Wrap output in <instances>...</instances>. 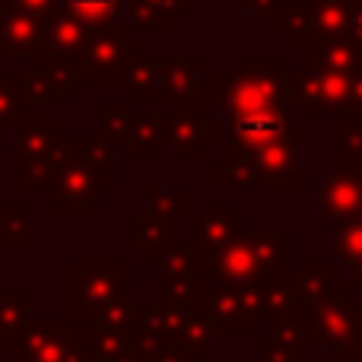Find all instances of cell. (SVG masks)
<instances>
[{"instance_id":"1f68e13d","label":"cell","mask_w":362,"mask_h":362,"mask_svg":"<svg viewBox=\"0 0 362 362\" xmlns=\"http://www.w3.org/2000/svg\"><path fill=\"white\" fill-rule=\"evenodd\" d=\"M29 204L4 200L0 204V248H25L29 245Z\"/></svg>"},{"instance_id":"f35d334b","label":"cell","mask_w":362,"mask_h":362,"mask_svg":"<svg viewBox=\"0 0 362 362\" xmlns=\"http://www.w3.org/2000/svg\"><path fill=\"white\" fill-rule=\"evenodd\" d=\"M331 163L334 165H362V121H346L331 134Z\"/></svg>"},{"instance_id":"f6af8a7d","label":"cell","mask_w":362,"mask_h":362,"mask_svg":"<svg viewBox=\"0 0 362 362\" xmlns=\"http://www.w3.org/2000/svg\"><path fill=\"white\" fill-rule=\"evenodd\" d=\"M346 121H362V64L353 70V93H350V108H346Z\"/></svg>"},{"instance_id":"44dd1931","label":"cell","mask_w":362,"mask_h":362,"mask_svg":"<svg viewBox=\"0 0 362 362\" xmlns=\"http://www.w3.org/2000/svg\"><path fill=\"white\" fill-rule=\"evenodd\" d=\"M251 251H255L261 280H276V276L289 274V232H248Z\"/></svg>"},{"instance_id":"74e56055","label":"cell","mask_w":362,"mask_h":362,"mask_svg":"<svg viewBox=\"0 0 362 362\" xmlns=\"http://www.w3.org/2000/svg\"><path fill=\"white\" fill-rule=\"evenodd\" d=\"M213 337H216V327H213L210 321H206L204 315L197 312V315H191V321L185 325V331H181L178 344L172 346V350H178L181 356H187L191 362H197L213 346Z\"/></svg>"},{"instance_id":"8992f818","label":"cell","mask_w":362,"mask_h":362,"mask_svg":"<svg viewBox=\"0 0 362 362\" xmlns=\"http://www.w3.org/2000/svg\"><path fill=\"white\" fill-rule=\"evenodd\" d=\"M308 318L318 325L325 344L331 346L334 362H359L362 359V308L350 302L344 286H334L321 302L308 308Z\"/></svg>"},{"instance_id":"5bb4252c","label":"cell","mask_w":362,"mask_h":362,"mask_svg":"<svg viewBox=\"0 0 362 362\" xmlns=\"http://www.w3.org/2000/svg\"><path fill=\"white\" fill-rule=\"evenodd\" d=\"M261 315L267 325L305 315V296H302L299 274H283L276 280H261Z\"/></svg>"},{"instance_id":"e575fe53","label":"cell","mask_w":362,"mask_h":362,"mask_svg":"<svg viewBox=\"0 0 362 362\" xmlns=\"http://www.w3.org/2000/svg\"><path fill=\"white\" fill-rule=\"evenodd\" d=\"M127 99L131 102H159V61L156 57H140L127 76Z\"/></svg>"},{"instance_id":"7a4b0ae2","label":"cell","mask_w":362,"mask_h":362,"mask_svg":"<svg viewBox=\"0 0 362 362\" xmlns=\"http://www.w3.org/2000/svg\"><path fill=\"white\" fill-rule=\"evenodd\" d=\"M16 134L19 137L13 146V185H16V191H25V187L42 191L45 185H51L61 175L76 140L74 134L61 131L54 115H29Z\"/></svg>"},{"instance_id":"3957f363","label":"cell","mask_w":362,"mask_h":362,"mask_svg":"<svg viewBox=\"0 0 362 362\" xmlns=\"http://www.w3.org/2000/svg\"><path fill=\"white\" fill-rule=\"evenodd\" d=\"M146 57V48L131 38V29L105 23L95 25L89 45L83 48L76 64V89H121L127 86L134 64Z\"/></svg>"},{"instance_id":"277c9868","label":"cell","mask_w":362,"mask_h":362,"mask_svg":"<svg viewBox=\"0 0 362 362\" xmlns=\"http://www.w3.org/2000/svg\"><path fill=\"white\" fill-rule=\"evenodd\" d=\"M115 302H131V264L121 261H70V318L89 321Z\"/></svg>"},{"instance_id":"d6a6232c","label":"cell","mask_w":362,"mask_h":362,"mask_svg":"<svg viewBox=\"0 0 362 362\" xmlns=\"http://www.w3.org/2000/svg\"><path fill=\"white\" fill-rule=\"evenodd\" d=\"M331 255L334 261L346 264L350 270L362 264V213L353 219H344V223H334Z\"/></svg>"},{"instance_id":"4dcf8cb0","label":"cell","mask_w":362,"mask_h":362,"mask_svg":"<svg viewBox=\"0 0 362 362\" xmlns=\"http://www.w3.org/2000/svg\"><path fill=\"white\" fill-rule=\"evenodd\" d=\"M276 29L286 32V38L293 45H305L312 35V4L308 0H283L274 13Z\"/></svg>"},{"instance_id":"ffe728a7","label":"cell","mask_w":362,"mask_h":362,"mask_svg":"<svg viewBox=\"0 0 362 362\" xmlns=\"http://www.w3.org/2000/svg\"><path fill=\"white\" fill-rule=\"evenodd\" d=\"M216 283L219 286H251V283H261V270H257V261H255V251H251V242H248V232L238 235L229 248L223 251L216 264Z\"/></svg>"},{"instance_id":"bcb514c9","label":"cell","mask_w":362,"mask_h":362,"mask_svg":"<svg viewBox=\"0 0 362 362\" xmlns=\"http://www.w3.org/2000/svg\"><path fill=\"white\" fill-rule=\"evenodd\" d=\"M346 38L362 51V0H353V16H350V32H346Z\"/></svg>"},{"instance_id":"d6986e66","label":"cell","mask_w":362,"mask_h":362,"mask_svg":"<svg viewBox=\"0 0 362 362\" xmlns=\"http://www.w3.org/2000/svg\"><path fill=\"white\" fill-rule=\"evenodd\" d=\"M29 105H32L29 74L4 70L0 74V134L19 131V124L32 115Z\"/></svg>"},{"instance_id":"60d3db41","label":"cell","mask_w":362,"mask_h":362,"mask_svg":"<svg viewBox=\"0 0 362 362\" xmlns=\"http://www.w3.org/2000/svg\"><path fill=\"white\" fill-rule=\"evenodd\" d=\"M159 276L163 280H206L187 245H175V248L165 251V257L159 261Z\"/></svg>"},{"instance_id":"5b68a950","label":"cell","mask_w":362,"mask_h":362,"mask_svg":"<svg viewBox=\"0 0 362 362\" xmlns=\"http://www.w3.org/2000/svg\"><path fill=\"white\" fill-rule=\"evenodd\" d=\"M245 232H248V223L245 216L232 213L229 200H206L200 204L197 216L185 219V245L194 251L197 267L206 280H216V264L223 251Z\"/></svg>"},{"instance_id":"f1b7e54d","label":"cell","mask_w":362,"mask_h":362,"mask_svg":"<svg viewBox=\"0 0 362 362\" xmlns=\"http://www.w3.org/2000/svg\"><path fill=\"white\" fill-rule=\"evenodd\" d=\"M80 146H83V153H86L93 172L99 175L102 187H105V191H112V187L118 185V159H115V144L102 131H89L86 137L80 140Z\"/></svg>"},{"instance_id":"4316f807","label":"cell","mask_w":362,"mask_h":362,"mask_svg":"<svg viewBox=\"0 0 362 362\" xmlns=\"http://www.w3.org/2000/svg\"><path fill=\"white\" fill-rule=\"evenodd\" d=\"M312 4V35L308 38H340L350 32L353 0H308Z\"/></svg>"},{"instance_id":"ee69618b","label":"cell","mask_w":362,"mask_h":362,"mask_svg":"<svg viewBox=\"0 0 362 362\" xmlns=\"http://www.w3.org/2000/svg\"><path fill=\"white\" fill-rule=\"evenodd\" d=\"M264 356L261 362H305L302 356H305V350L302 346H289V344H267L261 346Z\"/></svg>"},{"instance_id":"8d00e7d4","label":"cell","mask_w":362,"mask_h":362,"mask_svg":"<svg viewBox=\"0 0 362 362\" xmlns=\"http://www.w3.org/2000/svg\"><path fill=\"white\" fill-rule=\"evenodd\" d=\"M321 80V95H325V115H344L350 108V93H353V74L344 70H318Z\"/></svg>"},{"instance_id":"d590c367","label":"cell","mask_w":362,"mask_h":362,"mask_svg":"<svg viewBox=\"0 0 362 362\" xmlns=\"http://www.w3.org/2000/svg\"><path fill=\"white\" fill-rule=\"evenodd\" d=\"M302 296H305V312L321 302L334 289V264L331 261H302L299 267Z\"/></svg>"},{"instance_id":"9c48e42d","label":"cell","mask_w":362,"mask_h":362,"mask_svg":"<svg viewBox=\"0 0 362 362\" xmlns=\"http://www.w3.org/2000/svg\"><path fill=\"white\" fill-rule=\"evenodd\" d=\"M315 206L325 219L344 223L362 213V172L359 165H334L315 187Z\"/></svg>"},{"instance_id":"2e32d148","label":"cell","mask_w":362,"mask_h":362,"mask_svg":"<svg viewBox=\"0 0 362 362\" xmlns=\"http://www.w3.org/2000/svg\"><path fill=\"white\" fill-rule=\"evenodd\" d=\"M200 315L216 327V334H232V331H248L251 325L242 312V302H238V289L232 286H206L204 299H200Z\"/></svg>"},{"instance_id":"30bf717a","label":"cell","mask_w":362,"mask_h":362,"mask_svg":"<svg viewBox=\"0 0 362 362\" xmlns=\"http://www.w3.org/2000/svg\"><path fill=\"white\" fill-rule=\"evenodd\" d=\"M102 194H105V187H102L99 175L93 172V165H89L80 144L74 146V153H70L67 165L61 169V175L51 181V185L42 187V197L48 200V204H64V200H70V204L93 206L102 200Z\"/></svg>"},{"instance_id":"816d5d0a","label":"cell","mask_w":362,"mask_h":362,"mask_svg":"<svg viewBox=\"0 0 362 362\" xmlns=\"http://www.w3.org/2000/svg\"><path fill=\"white\" fill-rule=\"evenodd\" d=\"M108 362H146V353L144 350H134V353H124V356H115Z\"/></svg>"},{"instance_id":"9a60e30c","label":"cell","mask_w":362,"mask_h":362,"mask_svg":"<svg viewBox=\"0 0 362 362\" xmlns=\"http://www.w3.org/2000/svg\"><path fill=\"white\" fill-rule=\"evenodd\" d=\"M172 219H163V216H140V213H134L131 219H127V242H131V248L144 251L146 261L159 264L165 257V251L175 248V235H172Z\"/></svg>"},{"instance_id":"484cf974","label":"cell","mask_w":362,"mask_h":362,"mask_svg":"<svg viewBox=\"0 0 362 362\" xmlns=\"http://www.w3.org/2000/svg\"><path fill=\"white\" fill-rule=\"evenodd\" d=\"M261 346L267 344H289V346H302V350H312V346H321L325 337H321L318 325H315L308 315H296V318L276 321L267 331H261Z\"/></svg>"},{"instance_id":"ab89813d","label":"cell","mask_w":362,"mask_h":362,"mask_svg":"<svg viewBox=\"0 0 362 362\" xmlns=\"http://www.w3.org/2000/svg\"><path fill=\"white\" fill-rule=\"evenodd\" d=\"M61 6L74 16L86 19L89 25H105L121 16L124 0H61Z\"/></svg>"},{"instance_id":"6da1fadb","label":"cell","mask_w":362,"mask_h":362,"mask_svg":"<svg viewBox=\"0 0 362 362\" xmlns=\"http://www.w3.org/2000/svg\"><path fill=\"white\" fill-rule=\"evenodd\" d=\"M216 83L219 115L229 121L255 115H286L293 99V70L286 57H248L242 74L219 70Z\"/></svg>"},{"instance_id":"603a6c76","label":"cell","mask_w":362,"mask_h":362,"mask_svg":"<svg viewBox=\"0 0 362 362\" xmlns=\"http://www.w3.org/2000/svg\"><path fill=\"white\" fill-rule=\"evenodd\" d=\"M200 118H178V115H163V144L178 163H194L204 156V137H200Z\"/></svg>"},{"instance_id":"8fae6325","label":"cell","mask_w":362,"mask_h":362,"mask_svg":"<svg viewBox=\"0 0 362 362\" xmlns=\"http://www.w3.org/2000/svg\"><path fill=\"white\" fill-rule=\"evenodd\" d=\"M48 19L25 10H6L4 38H0V57H45L48 54Z\"/></svg>"},{"instance_id":"7dc6e473","label":"cell","mask_w":362,"mask_h":362,"mask_svg":"<svg viewBox=\"0 0 362 362\" xmlns=\"http://www.w3.org/2000/svg\"><path fill=\"white\" fill-rule=\"evenodd\" d=\"M146 362H191V359L181 356V353H178V350H172V346H163V350L146 353Z\"/></svg>"},{"instance_id":"e0dca14e","label":"cell","mask_w":362,"mask_h":362,"mask_svg":"<svg viewBox=\"0 0 362 362\" xmlns=\"http://www.w3.org/2000/svg\"><path fill=\"white\" fill-rule=\"evenodd\" d=\"M289 131V118L286 115H255V118H242V121H232V140H229V150L238 153H255L261 146L274 144L276 137Z\"/></svg>"},{"instance_id":"ba28073f","label":"cell","mask_w":362,"mask_h":362,"mask_svg":"<svg viewBox=\"0 0 362 362\" xmlns=\"http://www.w3.org/2000/svg\"><path fill=\"white\" fill-rule=\"evenodd\" d=\"M76 334L74 318H32L13 346V362H64Z\"/></svg>"},{"instance_id":"d4e9b609","label":"cell","mask_w":362,"mask_h":362,"mask_svg":"<svg viewBox=\"0 0 362 362\" xmlns=\"http://www.w3.org/2000/svg\"><path fill=\"white\" fill-rule=\"evenodd\" d=\"M127 156L134 163H153L163 153V115H134L131 134H127Z\"/></svg>"},{"instance_id":"7c38bea8","label":"cell","mask_w":362,"mask_h":362,"mask_svg":"<svg viewBox=\"0 0 362 362\" xmlns=\"http://www.w3.org/2000/svg\"><path fill=\"white\" fill-rule=\"evenodd\" d=\"M200 57H159V102L181 105L200 99Z\"/></svg>"},{"instance_id":"c3c4849f","label":"cell","mask_w":362,"mask_h":362,"mask_svg":"<svg viewBox=\"0 0 362 362\" xmlns=\"http://www.w3.org/2000/svg\"><path fill=\"white\" fill-rule=\"evenodd\" d=\"M197 127H200V137H204V146L216 144V118H213V115H204V118L197 121Z\"/></svg>"},{"instance_id":"4fadbf2b","label":"cell","mask_w":362,"mask_h":362,"mask_svg":"<svg viewBox=\"0 0 362 362\" xmlns=\"http://www.w3.org/2000/svg\"><path fill=\"white\" fill-rule=\"evenodd\" d=\"M362 64V51L346 35L340 38H308L302 45V70L318 74V70H344L353 74Z\"/></svg>"},{"instance_id":"836d02e7","label":"cell","mask_w":362,"mask_h":362,"mask_svg":"<svg viewBox=\"0 0 362 362\" xmlns=\"http://www.w3.org/2000/svg\"><path fill=\"white\" fill-rule=\"evenodd\" d=\"M131 105H134L131 99H105L99 105V131L105 134L115 146L127 144V134H131V124H134Z\"/></svg>"},{"instance_id":"cb8c5ba5","label":"cell","mask_w":362,"mask_h":362,"mask_svg":"<svg viewBox=\"0 0 362 362\" xmlns=\"http://www.w3.org/2000/svg\"><path fill=\"white\" fill-rule=\"evenodd\" d=\"M29 321V289H0V350H13Z\"/></svg>"},{"instance_id":"f907efd6","label":"cell","mask_w":362,"mask_h":362,"mask_svg":"<svg viewBox=\"0 0 362 362\" xmlns=\"http://www.w3.org/2000/svg\"><path fill=\"white\" fill-rule=\"evenodd\" d=\"M344 289H346V293H356V289H362V264H359V267H353L350 274H346Z\"/></svg>"},{"instance_id":"f5cc1de1","label":"cell","mask_w":362,"mask_h":362,"mask_svg":"<svg viewBox=\"0 0 362 362\" xmlns=\"http://www.w3.org/2000/svg\"><path fill=\"white\" fill-rule=\"evenodd\" d=\"M4 25H6V6L0 4V38H4Z\"/></svg>"},{"instance_id":"b9f144b4","label":"cell","mask_w":362,"mask_h":362,"mask_svg":"<svg viewBox=\"0 0 362 362\" xmlns=\"http://www.w3.org/2000/svg\"><path fill=\"white\" fill-rule=\"evenodd\" d=\"M29 93H32V105H51V102H70L76 89L57 83L45 70H35V74H29Z\"/></svg>"},{"instance_id":"7bdbcfd3","label":"cell","mask_w":362,"mask_h":362,"mask_svg":"<svg viewBox=\"0 0 362 362\" xmlns=\"http://www.w3.org/2000/svg\"><path fill=\"white\" fill-rule=\"evenodd\" d=\"M6 10H25L35 16H54L61 10V0H0Z\"/></svg>"},{"instance_id":"f546056e","label":"cell","mask_w":362,"mask_h":362,"mask_svg":"<svg viewBox=\"0 0 362 362\" xmlns=\"http://www.w3.org/2000/svg\"><path fill=\"white\" fill-rule=\"evenodd\" d=\"M144 204H146V213L150 216H163V219H187L191 216V194L187 187H172V185H163V187H144Z\"/></svg>"},{"instance_id":"83f0119b","label":"cell","mask_w":362,"mask_h":362,"mask_svg":"<svg viewBox=\"0 0 362 362\" xmlns=\"http://www.w3.org/2000/svg\"><path fill=\"white\" fill-rule=\"evenodd\" d=\"M213 185L219 191H229V187H238V191H248V187L257 185V172L255 163H251L248 153L229 150L226 156H219L213 163Z\"/></svg>"},{"instance_id":"52a82bcc","label":"cell","mask_w":362,"mask_h":362,"mask_svg":"<svg viewBox=\"0 0 362 362\" xmlns=\"http://www.w3.org/2000/svg\"><path fill=\"white\" fill-rule=\"evenodd\" d=\"M302 150H305V137L293 127L283 137H276L274 144L255 150L251 163L257 172V185L267 191H299L305 185L302 181Z\"/></svg>"},{"instance_id":"7402d4cb","label":"cell","mask_w":362,"mask_h":362,"mask_svg":"<svg viewBox=\"0 0 362 362\" xmlns=\"http://www.w3.org/2000/svg\"><path fill=\"white\" fill-rule=\"evenodd\" d=\"M185 6L187 0H124V16L131 29L169 32Z\"/></svg>"},{"instance_id":"681fc988","label":"cell","mask_w":362,"mask_h":362,"mask_svg":"<svg viewBox=\"0 0 362 362\" xmlns=\"http://www.w3.org/2000/svg\"><path fill=\"white\" fill-rule=\"evenodd\" d=\"M280 4L283 0H248V10H251V16H274Z\"/></svg>"},{"instance_id":"ac0fdd59","label":"cell","mask_w":362,"mask_h":362,"mask_svg":"<svg viewBox=\"0 0 362 362\" xmlns=\"http://www.w3.org/2000/svg\"><path fill=\"white\" fill-rule=\"evenodd\" d=\"M93 32H95V25H89L86 19L74 16V13H67L61 6V10L48 19V54L80 57L83 48L89 45V38H93Z\"/></svg>"}]
</instances>
